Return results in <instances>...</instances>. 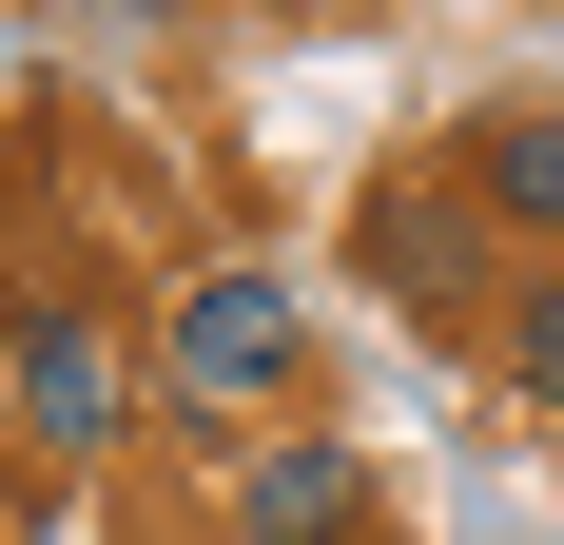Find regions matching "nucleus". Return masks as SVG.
<instances>
[{
    "label": "nucleus",
    "mask_w": 564,
    "mask_h": 545,
    "mask_svg": "<svg viewBox=\"0 0 564 545\" xmlns=\"http://www.w3.org/2000/svg\"><path fill=\"white\" fill-rule=\"evenodd\" d=\"M507 389H525V409H564V272H525V292H507Z\"/></svg>",
    "instance_id": "6"
},
{
    "label": "nucleus",
    "mask_w": 564,
    "mask_h": 545,
    "mask_svg": "<svg viewBox=\"0 0 564 545\" xmlns=\"http://www.w3.org/2000/svg\"><path fill=\"white\" fill-rule=\"evenodd\" d=\"M234 526H253V545H350V526H370V468L292 429V448H253V468H234Z\"/></svg>",
    "instance_id": "3"
},
{
    "label": "nucleus",
    "mask_w": 564,
    "mask_h": 545,
    "mask_svg": "<svg viewBox=\"0 0 564 545\" xmlns=\"http://www.w3.org/2000/svg\"><path fill=\"white\" fill-rule=\"evenodd\" d=\"M467 195L507 234H564V117H487V137H467Z\"/></svg>",
    "instance_id": "4"
},
{
    "label": "nucleus",
    "mask_w": 564,
    "mask_h": 545,
    "mask_svg": "<svg viewBox=\"0 0 564 545\" xmlns=\"http://www.w3.org/2000/svg\"><path fill=\"white\" fill-rule=\"evenodd\" d=\"M0 351H20V409H40V448H78V468H98V448H117V351H98V312H58V292H40Z\"/></svg>",
    "instance_id": "2"
},
{
    "label": "nucleus",
    "mask_w": 564,
    "mask_h": 545,
    "mask_svg": "<svg viewBox=\"0 0 564 545\" xmlns=\"http://www.w3.org/2000/svg\"><path fill=\"white\" fill-rule=\"evenodd\" d=\"M370 254L409 272V312H467V292H487V272H467V215H390Z\"/></svg>",
    "instance_id": "5"
},
{
    "label": "nucleus",
    "mask_w": 564,
    "mask_h": 545,
    "mask_svg": "<svg viewBox=\"0 0 564 545\" xmlns=\"http://www.w3.org/2000/svg\"><path fill=\"white\" fill-rule=\"evenodd\" d=\"M292 371H312V292L292 272H195L156 312V389L175 409H273Z\"/></svg>",
    "instance_id": "1"
}]
</instances>
